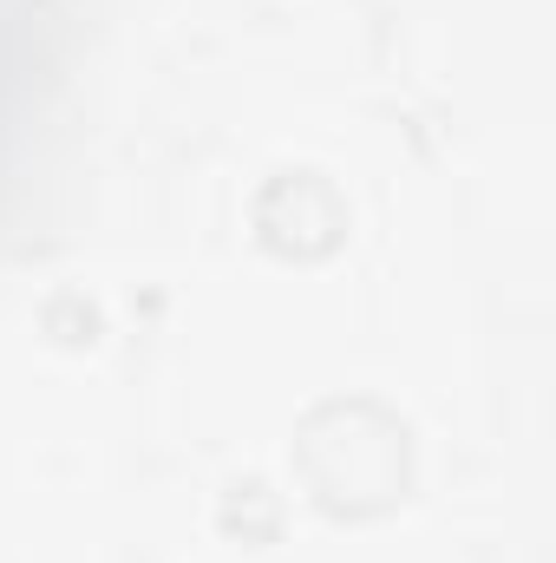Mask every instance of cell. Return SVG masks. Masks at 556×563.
<instances>
[{"instance_id":"cell-2","label":"cell","mask_w":556,"mask_h":563,"mask_svg":"<svg viewBox=\"0 0 556 563\" xmlns=\"http://www.w3.org/2000/svg\"><path fill=\"white\" fill-rule=\"evenodd\" d=\"M256 223H263V243H269L276 256L314 263V256H327V250L341 243L347 210H341V197H334L327 177H314V170H288V177H276V184L263 190Z\"/></svg>"},{"instance_id":"cell-1","label":"cell","mask_w":556,"mask_h":563,"mask_svg":"<svg viewBox=\"0 0 556 563\" xmlns=\"http://www.w3.org/2000/svg\"><path fill=\"white\" fill-rule=\"evenodd\" d=\"M294 465L308 478V498L334 518H374L407 498L413 445L407 426L374 400H327L294 432Z\"/></svg>"}]
</instances>
